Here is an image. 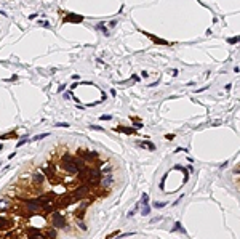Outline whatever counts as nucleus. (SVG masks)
Listing matches in <instances>:
<instances>
[{
	"instance_id": "nucleus-13",
	"label": "nucleus",
	"mask_w": 240,
	"mask_h": 239,
	"mask_svg": "<svg viewBox=\"0 0 240 239\" xmlns=\"http://www.w3.org/2000/svg\"><path fill=\"white\" fill-rule=\"evenodd\" d=\"M66 21H75V23H80V21H82V16H78V15H67Z\"/></svg>"
},
{
	"instance_id": "nucleus-21",
	"label": "nucleus",
	"mask_w": 240,
	"mask_h": 239,
	"mask_svg": "<svg viewBox=\"0 0 240 239\" xmlns=\"http://www.w3.org/2000/svg\"><path fill=\"white\" fill-rule=\"evenodd\" d=\"M10 205V201H7V199H3V201H0V209H5V207Z\"/></svg>"
},
{
	"instance_id": "nucleus-27",
	"label": "nucleus",
	"mask_w": 240,
	"mask_h": 239,
	"mask_svg": "<svg viewBox=\"0 0 240 239\" xmlns=\"http://www.w3.org/2000/svg\"><path fill=\"white\" fill-rule=\"evenodd\" d=\"M239 40H240V37H234V39H229L227 42H229V43H234V42H239Z\"/></svg>"
},
{
	"instance_id": "nucleus-25",
	"label": "nucleus",
	"mask_w": 240,
	"mask_h": 239,
	"mask_svg": "<svg viewBox=\"0 0 240 239\" xmlns=\"http://www.w3.org/2000/svg\"><path fill=\"white\" fill-rule=\"evenodd\" d=\"M48 133H42V135H37V137H34V141H37V140H42V138H45Z\"/></svg>"
},
{
	"instance_id": "nucleus-19",
	"label": "nucleus",
	"mask_w": 240,
	"mask_h": 239,
	"mask_svg": "<svg viewBox=\"0 0 240 239\" xmlns=\"http://www.w3.org/2000/svg\"><path fill=\"white\" fill-rule=\"evenodd\" d=\"M141 202H143V205H149V196L146 193L143 194V197H141Z\"/></svg>"
},
{
	"instance_id": "nucleus-11",
	"label": "nucleus",
	"mask_w": 240,
	"mask_h": 239,
	"mask_svg": "<svg viewBox=\"0 0 240 239\" xmlns=\"http://www.w3.org/2000/svg\"><path fill=\"white\" fill-rule=\"evenodd\" d=\"M13 226V223H11L8 218H5V217H0V229H8Z\"/></svg>"
},
{
	"instance_id": "nucleus-28",
	"label": "nucleus",
	"mask_w": 240,
	"mask_h": 239,
	"mask_svg": "<svg viewBox=\"0 0 240 239\" xmlns=\"http://www.w3.org/2000/svg\"><path fill=\"white\" fill-rule=\"evenodd\" d=\"M234 175H240V165H237L234 169Z\"/></svg>"
},
{
	"instance_id": "nucleus-6",
	"label": "nucleus",
	"mask_w": 240,
	"mask_h": 239,
	"mask_svg": "<svg viewBox=\"0 0 240 239\" xmlns=\"http://www.w3.org/2000/svg\"><path fill=\"white\" fill-rule=\"evenodd\" d=\"M45 175H43V172H42V170H35V172L32 173V181L35 183V185H38V186H40V185H43V181H45Z\"/></svg>"
},
{
	"instance_id": "nucleus-23",
	"label": "nucleus",
	"mask_w": 240,
	"mask_h": 239,
	"mask_svg": "<svg viewBox=\"0 0 240 239\" xmlns=\"http://www.w3.org/2000/svg\"><path fill=\"white\" fill-rule=\"evenodd\" d=\"M165 205H167V202H155L154 204L155 209H162V207H165Z\"/></svg>"
},
{
	"instance_id": "nucleus-18",
	"label": "nucleus",
	"mask_w": 240,
	"mask_h": 239,
	"mask_svg": "<svg viewBox=\"0 0 240 239\" xmlns=\"http://www.w3.org/2000/svg\"><path fill=\"white\" fill-rule=\"evenodd\" d=\"M141 213H143L144 217H147V215L151 213V207H149V205H144V207H143V210H141Z\"/></svg>"
},
{
	"instance_id": "nucleus-22",
	"label": "nucleus",
	"mask_w": 240,
	"mask_h": 239,
	"mask_svg": "<svg viewBox=\"0 0 240 239\" xmlns=\"http://www.w3.org/2000/svg\"><path fill=\"white\" fill-rule=\"evenodd\" d=\"M173 231H183L184 233V229H183V226H181V223L176 221V225H175V228H173Z\"/></svg>"
},
{
	"instance_id": "nucleus-4",
	"label": "nucleus",
	"mask_w": 240,
	"mask_h": 239,
	"mask_svg": "<svg viewBox=\"0 0 240 239\" xmlns=\"http://www.w3.org/2000/svg\"><path fill=\"white\" fill-rule=\"evenodd\" d=\"M26 234H27V238H29V239H46L45 233H42V231L35 229V228H27Z\"/></svg>"
},
{
	"instance_id": "nucleus-16",
	"label": "nucleus",
	"mask_w": 240,
	"mask_h": 239,
	"mask_svg": "<svg viewBox=\"0 0 240 239\" xmlns=\"http://www.w3.org/2000/svg\"><path fill=\"white\" fill-rule=\"evenodd\" d=\"M119 130H122V132L127 133V135H135L136 133V130L135 129H130V127H122V129H119Z\"/></svg>"
},
{
	"instance_id": "nucleus-9",
	"label": "nucleus",
	"mask_w": 240,
	"mask_h": 239,
	"mask_svg": "<svg viewBox=\"0 0 240 239\" xmlns=\"http://www.w3.org/2000/svg\"><path fill=\"white\" fill-rule=\"evenodd\" d=\"M42 172H43V175H45V177L48 178V180H53L54 175H56V172H54V167H53L51 164H48V167H45V169H43Z\"/></svg>"
},
{
	"instance_id": "nucleus-17",
	"label": "nucleus",
	"mask_w": 240,
	"mask_h": 239,
	"mask_svg": "<svg viewBox=\"0 0 240 239\" xmlns=\"http://www.w3.org/2000/svg\"><path fill=\"white\" fill-rule=\"evenodd\" d=\"M77 225H78V228H80L82 231H86V225L83 223V220H80V218H77Z\"/></svg>"
},
{
	"instance_id": "nucleus-29",
	"label": "nucleus",
	"mask_w": 240,
	"mask_h": 239,
	"mask_svg": "<svg viewBox=\"0 0 240 239\" xmlns=\"http://www.w3.org/2000/svg\"><path fill=\"white\" fill-rule=\"evenodd\" d=\"M99 119H101V121H109V119H112V117H111V115H101Z\"/></svg>"
},
{
	"instance_id": "nucleus-3",
	"label": "nucleus",
	"mask_w": 240,
	"mask_h": 239,
	"mask_svg": "<svg viewBox=\"0 0 240 239\" xmlns=\"http://www.w3.org/2000/svg\"><path fill=\"white\" fill-rule=\"evenodd\" d=\"M78 157H82L83 161H96L99 159V154L96 151H88V149H78Z\"/></svg>"
},
{
	"instance_id": "nucleus-8",
	"label": "nucleus",
	"mask_w": 240,
	"mask_h": 239,
	"mask_svg": "<svg viewBox=\"0 0 240 239\" xmlns=\"http://www.w3.org/2000/svg\"><path fill=\"white\" fill-rule=\"evenodd\" d=\"M112 185H114V177H112V173H111V175H104V177L101 178V186H103V188H111Z\"/></svg>"
},
{
	"instance_id": "nucleus-5",
	"label": "nucleus",
	"mask_w": 240,
	"mask_h": 239,
	"mask_svg": "<svg viewBox=\"0 0 240 239\" xmlns=\"http://www.w3.org/2000/svg\"><path fill=\"white\" fill-rule=\"evenodd\" d=\"M59 165L67 175H77V172H78V167L75 164H64V162H59Z\"/></svg>"
},
{
	"instance_id": "nucleus-26",
	"label": "nucleus",
	"mask_w": 240,
	"mask_h": 239,
	"mask_svg": "<svg viewBox=\"0 0 240 239\" xmlns=\"http://www.w3.org/2000/svg\"><path fill=\"white\" fill-rule=\"evenodd\" d=\"M91 130H99V132H103V127H99V125H91Z\"/></svg>"
},
{
	"instance_id": "nucleus-14",
	"label": "nucleus",
	"mask_w": 240,
	"mask_h": 239,
	"mask_svg": "<svg viewBox=\"0 0 240 239\" xmlns=\"http://www.w3.org/2000/svg\"><path fill=\"white\" fill-rule=\"evenodd\" d=\"M139 146H143V148H147V149H151V151H154V149H155L154 143H149V141H141V143H139Z\"/></svg>"
},
{
	"instance_id": "nucleus-12",
	"label": "nucleus",
	"mask_w": 240,
	"mask_h": 239,
	"mask_svg": "<svg viewBox=\"0 0 240 239\" xmlns=\"http://www.w3.org/2000/svg\"><path fill=\"white\" fill-rule=\"evenodd\" d=\"M74 159H75V156H72V154H64L61 157V162H64V164H74Z\"/></svg>"
},
{
	"instance_id": "nucleus-15",
	"label": "nucleus",
	"mask_w": 240,
	"mask_h": 239,
	"mask_svg": "<svg viewBox=\"0 0 240 239\" xmlns=\"http://www.w3.org/2000/svg\"><path fill=\"white\" fill-rule=\"evenodd\" d=\"M149 37H151V40H154L155 43H159V45H167V40H162V39H159V37H155V35H151L149 34Z\"/></svg>"
},
{
	"instance_id": "nucleus-10",
	"label": "nucleus",
	"mask_w": 240,
	"mask_h": 239,
	"mask_svg": "<svg viewBox=\"0 0 240 239\" xmlns=\"http://www.w3.org/2000/svg\"><path fill=\"white\" fill-rule=\"evenodd\" d=\"M45 238L46 239H56L58 238V231H56V228H46L45 229Z\"/></svg>"
},
{
	"instance_id": "nucleus-20",
	"label": "nucleus",
	"mask_w": 240,
	"mask_h": 239,
	"mask_svg": "<svg viewBox=\"0 0 240 239\" xmlns=\"http://www.w3.org/2000/svg\"><path fill=\"white\" fill-rule=\"evenodd\" d=\"M112 170H114V167L107 165L106 169H103V173H104V175H111V173H112Z\"/></svg>"
},
{
	"instance_id": "nucleus-2",
	"label": "nucleus",
	"mask_w": 240,
	"mask_h": 239,
	"mask_svg": "<svg viewBox=\"0 0 240 239\" xmlns=\"http://www.w3.org/2000/svg\"><path fill=\"white\" fill-rule=\"evenodd\" d=\"M88 193H90V186L85 183V185H80V186H77V188H74L72 196L77 197V201H80V199H83V197L88 196Z\"/></svg>"
},
{
	"instance_id": "nucleus-24",
	"label": "nucleus",
	"mask_w": 240,
	"mask_h": 239,
	"mask_svg": "<svg viewBox=\"0 0 240 239\" xmlns=\"http://www.w3.org/2000/svg\"><path fill=\"white\" fill-rule=\"evenodd\" d=\"M7 138H16V133H10V135H2V140H7Z\"/></svg>"
},
{
	"instance_id": "nucleus-1",
	"label": "nucleus",
	"mask_w": 240,
	"mask_h": 239,
	"mask_svg": "<svg viewBox=\"0 0 240 239\" xmlns=\"http://www.w3.org/2000/svg\"><path fill=\"white\" fill-rule=\"evenodd\" d=\"M51 225H53V228H56V229H66L67 228L66 218L62 217L58 210H54V212L51 213Z\"/></svg>"
},
{
	"instance_id": "nucleus-30",
	"label": "nucleus",
	"mask_w": 240,
	"mask_h": 239,
	"mask_svg": "<svg viewBox=\"0 0 240 239\" xmlns=\"http://www.w3.org/2000/svg\"><path fill=\"white\" fill-rule=\"evenodd\" d=\"M160 220H162V217H155V218H152V220H151V223H155V221H160Z\"/></svg>"
},
{
	"instance_id": "nucleus-31",
	"label": "nucleus",
	"mask_w": 240,
	"mask_h": 239,
	"mask_svg": "<svg viewBox=\"0 0 240 239\" xmlns=\"http://www.w3.org/2000/svg\"><path fill=\"white\" fill-rule=\"evenodd\" d=\"M24 143H26V140H21V141H19V143H18V145H16V146H18V148H21V146H22V145H24Z\"/></svg>"
},
{
	"instance_id": "nucleus-7",
	"label": "nucleus",
	"mask_w": 240,
	"mask_h": 239,
	"mask_svg": "<svg viewBox=\"0 0 240 239\" xmlns=\"http://www.w3.org/2000/svg\"><path fill=\"white\" fill-rule=\"evenodd\" d=\"M103 177H104V173L99 167H90V180H91V178H99L101 180Z\"/></svg>"
}]
</instances>
